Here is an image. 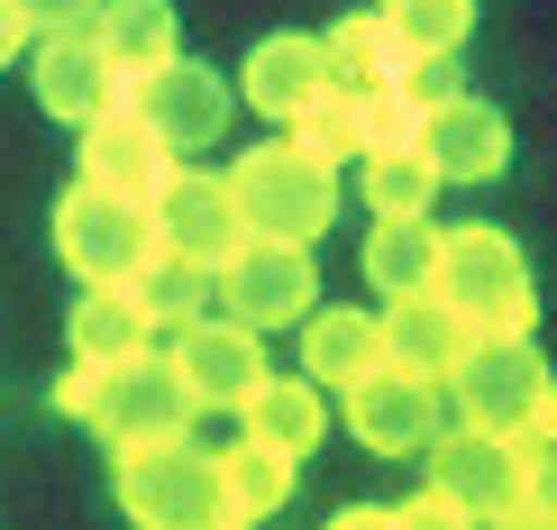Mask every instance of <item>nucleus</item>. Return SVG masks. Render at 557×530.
Returning a JSON list of instances; mask_svg holds the SVG:
<instances>
[{
	"mask_svg": "<svg viewBox=\"0 0 557 530\" xmlns=\"http://www.w3.org/2000/svg\"><path fill=\"white\" fill-rule=\"evenodd\" d=\"M521 521L557 530V430H521Z\"/></svg>",
	"mask_w": 557,
	"mask_h": 530,
	"instance_id": "obj_29",
	"label": "nucleus"
},
{
	"mask_svg": "<svg viewBox=\"0 0 557 530\" xmlns=\"http://www.w3.org/2000/svg\"><path fill=\"white\" fill-rule=\"evenodd\" d=\"M128 521L147 530H201L220 521V494H211V448H193V430H165V440H137L120 448V476H110Z\"/></svg>",
	"mask_w": 557,
	"mask_h": 530,
	"instance_id": "obj_6",
	"label": "nucleus"
},
{
	"mask_svg": "<svg viewBox=\"0 0 557 530\" xmlns=\"http://www.w3.org/2000/svg\"><path fill=\"white\" fill-rule=\"evenodd\" d=\"M421 467H430V503H438L448 521H475V530L521 521V448L503 440V430L448 421V430L421 448Z\"/></svg>",
	"mask_w": 557,
	"mask_h": 530,
	"instance_id": "obj_5",
	"label": "nucleus"
},
{
	"mask_svg": "<svg viewBox=\"0 0 557 530\" xmlns=\"http://www.w3.org/2000/svg\"><path fill=\"white\" fill-rule=\"evenodd\" d=\"M55 411L64 421H83L91 440H101L110 457L137 448V440H165V430H193V384L174 375V357L165 348H137V357H110V366H91L74 357L55 375Z\"/></svg>",
	"mask_w": 557,
	"mask_h": 530,
	"instance_id": "obj_1",
	"label": "nucleus"
},
{
	"mask_svg": "<svg viewBox=\"0 0 557 530\" xmlns=\"http://www.w3.org/2000/svg\"><path fill=\"white\" fill-rule=\"evenodd\" d=\"M18 46H28V19H18V10H10V0H0V64H10V56H18Z\"/></svg>",
	"mask_w": 557,
	"mask_h": 530,
	"instance_id": "obj_31",
	"label": "nucleus"
},
{
	"mask_svg": "<svg viewBox=\"0 0 557 530\" xmlns=\"http://www.w3.org/2000/svg\"><path fill=\"white\" fill-rule=\"evenodd\" d=\"M421 156L438 165V183H494L503 165H512V120H503L484 91H438V101L421 110Z\"/></svg>",
	"mask_w": 557,
	"mask_h": 530,
	"instance_id": "obj_12",
	"label": "nucleus"
},
{
	"mask_svg": "<svg viewBox=\"0 0 557 530\" xmlns=\"http://www.w3.org/2000/svg\"><path fill=\"white\" fill-rule=\"evenodd\" d=\"M128 293L147 303L156 330H183V320L220 311V274H211V266H193V257H174V247H156V257L128 274Z\"/></svg>",
	"mask_w": 557,
	"mask_h": 530,
	"instance_id": "obj_24",
	"label": "nucleus"
},
{
	"mask_svg": "<svg viewBox=\"0 0 557 530\" xmlns=\"http://www.w3.org/2000/svg\"><path fill=\"white\" fill-rule=\"evenodd\" d=\"M430 293L467 320L475 338H512V330L540 320L521 238H512V229H484V220H475V229H438V274H430Z\"/></svg>",
	"mask_w": 557,
	"mask_h": 530,
	"instance_id": "obj_3",
	"label": "nucleus"
},
{
	"mask_svg": "<svg viewBox=\"0 0 557 530\" xmlns=\"http://www.w3.org/2000/svg\"><path fill=\"white\" fill-rule=\"evenodd\" d=\"M430 274H438V220L430 211L375 220V238H366V284L393 303V293H430Z\"/></svg>",
	"mask_w": 557,
	"mask_h": 530,
	"instance_id": "obj_23",
	"label": "nucleus"
},
{
	"mask_svg": "<svg viewBox=\"0 0 557 530\" xmlns=\"http://www.w3.org/2000/svg\"><path fill=\"white\" fill-rule=\"evenodd\" d=\"M238 421H247V440H274V448H293V457H311L320 440H330V394H320L311 375H265L238 394Z\"/></svg>",
	"mask_w": 557,
	"mask_h": 530,
	"instance_id": "obj_20",
	"label": "nucleus"
},
{
	"mask_svg": "<svg viewBox=\"0 0 557 530\" xmlns=\"http://www.w3.org/2000/svg\"><path fill=\"white\" fill-rule=\"evenodd\" d=\"M74 165H83L91 183H110V193H137V201H147L156 183H165L174 147H165V137H156L147 120H137L128 101H110V110H91V120H83V147H74Z\"/></svg>",
	"mask_w": 557,
	"mask_h": 530,
	"instance_id": "obj_15",
	"label": "nucleus"
},
{
	"mask_svg": "<svg viewBox=\"0 0 557 530\" xmlns=\"http://www.w3.org/2000/svg\"><path fill=\"white\" fill-rule=\"evenodd\" d=\"M375 320H384V366H403V375H430V384L448 375V366L467 357V338H475L467 320L438 303V293H393Z\"/></svg>",
	"mask_w": 557,
	"mask_h": 530,
	"instance_id": "obj_19",
	"label": "nucleus"
},
{
	"mask_svg": "<svg viewBox=\"0 0 557 530\" xmlns=\"http://www.w3.org/2000/svg\"><path fill=\"white\" fill-rule=\"evenodd\" d=\"M293 476H301V457H293V448H274V440L211 448V494H220V521H238V530L274 521V513L293 503Z\"/></svg>",
	"mask_w": 557,
	"mask_h": 530,
	"instance_id": "obj_18",
	"label": "nucleus"
},
{
	"mask_svg": "<svg viewBox=\"0 0 557 530\" xmlns=\"http://www.w3.org/2000/svg\"><path fill=\"white\" fill-rule=\"evenodd\" d=\"M165 357H174V375L193 384L201 411H238V394L265 375V330H247V320H228V311H201V320L174 330Z\"/></svg>",
	"mask_w": 557,
	"mask_h": 530,
	"instance_id": "obj_13",
	"label": "nucleus"
},
{
	"mask_svg": "<svg viewBox=\"0 0 557 530\" xmlns=\"http://www.w3.org/2000/svg\"><path fill=\"white\" fill-rule=\"evenodd\" d=\"M293 330H301V375H311L320 394H347V384H366L384 366V320L375 311H338V303L320 311L311 303Z\"/></svg>",
	"mask_w": 557,
	"mask_h": 530,
	"instance_id": "obj_17",
	"label": "nucleus"
},
{
	"mask_svg": "<svg viewBox=\"0 0 557 530\" xmlns=\"http://www.w3.org/2000/svg\"><path fill=\"white\" fill-rule=\"evenodd\" d=\"M347 430L375 457H421L438 430H448V394L430 375H403V366H375L366 384H347Z\"/></svg>",
	"mask_w": 557,
	"mask_h": 530,
	"instance_id": "obj_10",
	"label": "nucleus"
},
{
	"mask_svg": "<svg viewBox=\"0 0 557 530\" xmlns=\"http://www.w3.org/2000/svg\"><path fill=\"white\" fill-rule=\"evenodd\" d=\"M375 10L403 28V46H421V56H457L475 28V0H375Z\"/></svg>",
	"mask_w": 557,
	"mask_h": 530,
	"instance_id": "obj_28",
	"label": "nucleus"
},
{
	"mask_svg": "<svg viewBox=\"0 0 557 530\" xmlns=\"http://www.w3.org/2000/svg\"><path fill=\"white\" fill-rule=\"evenodd\" d=\"M411 56H421V46H403V28H393L384 10H357V19L330 28V74L338 83H403Z\"/></svg>",
	"mask_w": 557,
	"mask_h": 530,
	"instance_id": "obj_25",
	"label": "nucleus"
},
{
	"mask_svg": "<svg viewBox=\"0 0 557 530\" xmlns=\"http://www.w3.org/2000/svg\"><path fill=\"white\" fill-rule=\"evenodd\" d=\"M311 303H320L311 247H293V238H238L220 257V311L247 320V330H293Z\"/></svg>",
	"mask_w": 557,
	"mask_h": 530,
	"instance_id": "obj_9",
	"label": "nucleus"
},
{
	"mask_svg": "<svg viewBox=\"0 0 557 530\" xmlns=\"http://www.w3.org/2000/svg\"><path fill=\"white\" fill-rule=\"evenodd\" d=\"M147 220H156V247H174V257H193V266H211L220 274V257L247 238L238 229V201H228V183L220 174H201V165H165V183L147 193Z\"/></svg>",
	"mask_w": 557,
	"mask_h": 530,
	"instance_id": "obj_11",
	"label": "nucleus"
},
{
	"mask_svg": "<svg viewBox=\"0 0 557 530\" xmlns=\"http://www.w3.org/2000/svg\"><path fill=\"white\" fill-rule=\"evenodd\" d=\"M220 183H228V201H238L247 238L311 247V238H330V220H338V165H320L301 137H265V147H247Z\"/></svg>",
	"mask_w": 557,
	"mask_h": 530,
	"instance_id": "obj_2",
	"label": "nucleus"
},
{
	"mask_svg": "<svg viewBox=\"0 0 557 530\" xmlns=\"http://www.w3.org/2000/svg\"><path fill=\"white\" fill-rule=\"evenodd\" d=\"M28 91H37L46 120L83 128L91 110L120 101V64L101 56V37H91V28H55V37H37V56H28Z\"/></svg>",
	"mask_w": 557,
	"mask_h": 530,
	"instance_id": "obj_14",
	"label": "nucleus"
},
{
	"mask_svg": "<svg viewBox=\"0 0 557 530\" xmlns=\"http://www.w3.org/2000/svg\"><path fill=\"white\" fill-rule=\"evenodd\" d=\"M438 394H448V421H467V430H512L530 421V403L548 394V357L530 348V330L512 338H467V357L438 375Z\"/></svg>",
	"mask_w": 557,
	"mask_h": 530,
	"instance_id": "obj_7",
	"label": "nucleus"
},
{
	"mask_svg": "<svg viewBox=\"0 0 557 530\" xmlns=\"http://www.w3.org/2000/svg\"><path fill=\"white\" fill-rule=\"evenodd\" d=\"M55 257H64L74 284H128V274L156 257L147 201H137V193H110V183H91V174H74V183H64V201H55Z\"/></svg>",
	"mask_w": 557,
	"mask_h": 530,
	"instance_id": "obj_4",
	"label": "nucleus"
},
{
	"mask_svg": "<svg viewBox=\"0 0 557 530\" xmlns=\"http://www.w3.org/2000/svg\"><path fill=\"white\" fill-rule=\"evenodd\" d=\"M357 183H366V211L375 220H411L438 201V165L421 147H366L357 156Z\"/></svg>",
	"mask_w": 557,
	"mask_h": 530,
	"instance_id": "obj_26",
	"label": "nucleus"
},
{
	"mask_svg": "<svg viewBox=\"0 0 557 530\" xmlns=\"http://www.w3.org/2000/svg\"><path fill=\"white\" fill-rule=\"evenodd\" d=\"M120 101H128L156 137H165L174 156H201V147H220V128H228V110H238V91H228L211 64H193V56L174 46V56H156L147 74H120Z\"/></svg>",
	"mask_w": 557,
	"mask_h": 530,
	"instance_id": "obj_8",
	"label": "nucleus"
},
{
	"mask_svg": "<svg viewBox=\"0 0 557 530\" xmlns=\"http://www.w3.org/2000/svg\"><path fill=\"white\" fill-rule=\"evenodd\" d=\"M375 521H393V503H347L338 513V530H375Z\"/></svg>",
	"mask_w": 557,
	"mask_h": 530,
	"instance_id": "obj_32",
	"label": "nucleus"
},
{
	"mask_svg": "<svg viewBox=\"0 0 557 530\" xmlns=\"http://www.w3.org/2000/svg\"><path fill=\"white\" fill-rule=\"evenodd\" d=\"M10 10L28 19V37H55V28H91L101 0H10Z\"/></svg>",
	"mask_w": 557,
	"mask_h": 530,
	"instance_id": "obj_30",
	"label": "nucleus"
},
{
	"mask_svg": "<svg viewBox=\"0 0 557 530\" xmlns=\"http://www.w3.org/2000/svg\"><path fill=\"white\" fill-rule=\"evenodd\" d=\"M64 338H74V357L110 366V357L156 348V320H147V303H137L128 284H83V303L64 311Z\"/></svg>",
	"mask_w": 557,
	"mask_h": 530,
	"instance_id": "obj_21",
	"label": "nucleus"
},
{
	"mask_svg": "<svg viewBox=\"0 0 557 530\" xmlns=\"http://www.w3.org/2000/svg\"><path fill=\"white\" fill-rule=\"evenodd\" d=\"M320 83H330V37H301V28L257 37V46H247V64H238V101H257L265 120H293Z\"/></svg>",
	"mask_w": 557,
	"mask_h": 530,
	"instance_id": "obj_16",
	"label": "nucleus"
},
{
	"mask_svg": "<svg viewBox=\"0 0 557 530\" xmlns=\"http://www.w3.org/2000/svg\"><path fill=\"white\" fill-rule=\"evenodd\" d=\"M91 37H101V56L120 74H147L156 56H174V10L165 0H101L91 10Z\"/></svg>",
	"mask_w": 557,
	"mask_h": 530,
	"instance_id": "obj_27",
	"label": "nucleus"
},
{
	"mask_svg": "<svg viewBox=\"0 0 557 530\" xmlns=\"http://www.w3.org/2000/svg\"><path fill=\"white\" fill-rule=\"evenodd\" d=\"M284 137H301L320 165H357V156H366V83H338V74H330V83H320L311 101L284 120Z\"/></svg>",
	"mask_w": 557,
	"mask_h": 530,
	"instance_id": "obj_22",
	"label": "nucleus"
}]
</instances>
